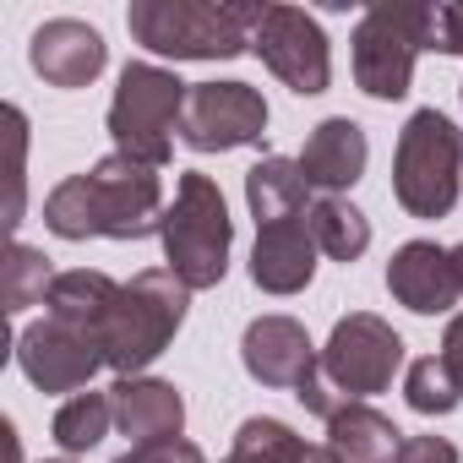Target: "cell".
<instances>
[{
    "label": "cell",
    "instance_id": "d6986e66",
    "mask_svg": "<svg viewBox=\"0 0 463 463\" xmlns=\"http://www.w3.org/2000/svg\"><path fill=\"white\" fill-rule=\"evenodd\" d=\"M327 447L338 463H392L398 447H403V430L371 409V403H349L344 414L327 420Z\"/></svg>",
    "mask_w": 463,
    "mask_h": 463
},
{
    "label": "cell",
    "instance_id": "8992f818",
    "mask_svg": "<svg viewBox=\"0 0 463 463\" xmlns=\"http://www.w3.org/2000/svg\"><path fill=\"white\" fill-rule=\"evenodd\" d=\"M458 169H463V137L441 109L409 115L398 153H392V196L409 218H447L458 202Z\"/></svg>",
    "mask_w": 463,
    "mask_h": 463
},
{
    "label": "cell",
    "instance_id": "2e32d148",
    "mask_svg": "<svg viewBox=\"0 0 463 463\" xmlns=\"http://www.w3.org/2000/svg\"><path fill=\"white\" fill-rule=\"evenodd\" d=\"M109 398H115V425L131 447L175 441L180 425H185V398L158 376H120L109 387Z\"/></svg>",
    "mask_w": 463,
    "mask_h": 463
},
{
    "label": "cell",
    "instance_id": "7a4b0ae2",
    "mask_svg": "<svg viewBox=\"0 0 463 463\" xmlns=\"http://www.w3.org/2000/svg\"><path fill=\"white\" fill-rule=\"evenodd\" d=\"M262 12L257 0H131L126 28L169 61H235L251 50Z\"/></svg>",
    "mask_w": 463,
    "mask_h": 463
},
{
    "label": "cell",
    "instance_id": "ba28073f",
    "mask_svg": "<svg viewBox=\"0 0 463 463\" xmlns=\"http://www.w3.org/2000/svg\"><path fill=\"white\" fill-rule=\"evenodd\" d=\"M398 371H403V338L382 317H371V311L344 317L333 327L327 349H322V376L349 403H365L371 392H387Z\"/></svg>",
    "mask_w": 463,
    "mask_h": 463
},
{
    "label": "cell",
    "instance_id": "f546056e",
    "mask_svg": "<svg viewBox=\"0 0 463 463\" xmlns=\"http://www.w3.org/2000/svg\"><path fill=\"white\" fill-rule=\"evenodd\" d=\"M441 360H447V371L458 376V387H463V311L447 322V338H441Z\"/></svg>",
    "mask_w": 463,
    "mask_h": 463
},
{
    "label": "cell",
    "instance_id": "6da1fadb",
    "mask_svg": "<svg viewBox=\"0 0 463 463\" xmlns=\"http://www.w3.org/2000/svg\"><path fill=\"white\" fill-rule=\"evenodd\" d=\"M164 185L158 169L109 153L99 158L88 175L61 180L44 196V223L61 241H88V235H109V241H142L164 229Z\"/></svg>",
    "mask_w": 463,
    "mask_h": 463
},
{
    "label": "cell",
    "instance_id": "3957f363",
    "mask_svg": "<svg viewBox=\"0 0 463 463\" xmlns=\"http://www.w3.org/2000/svg\"><path fill=\"white\" fill-rule=\"evenodd\" d=\"M185 306H191V289L169 268H147L131 284H120V300L109 306V317L99 327L104 365L120 376H142L169 349V338L180 333Z\"/></svg>",
    "mask_w": 463,
    "mask_h": 463
},
{
    "label": "cell",
    "instance_id": "ac0fdd59",
    "mask_svg": "<svg viewBox=\"0 0 463 463\" xmlns=\"http://www.w3.org/2000/svg\"><path fill=\"white\" fill-rule=\"evenodd\" d=\"M306 175H300V158H284V153H268L262 164H251L246 175V202H251V218L257 229L262 223H284V218H306L311 213V196H306Z\"/></svg>",
    "mask_w": 463,
    "mask_h": 463
},
{
    "label": "cell",
    "instance_id": "4dcf8cb0",
    "mask_svg": "<svg viewBox=\"0 0 463 463\" xmlns=\"http://www.w3.org/2000/svg\"><path fill=\"white\" fill-rule=\"evenodd\" d=\"M300 463H338V458H333V447H306Z\"/></svg>",
    "mask_w": 463,
    "mask_h": 463
},
{
    "label": "cell",
    "instance_id": "d6a6232c",
    "mask_svg": "<svg viewBox=\"0 0 463 463\" xmlns=\"http://www.w3.org/2000/svg\"><path fill=\"white\" fill-rule=\"evenodd\" d=\"M50 463H71V458H50Z\"/></svg>",
    "mask_w": 463,
    "mask_h": 463
},
{
    "label": "cell",
    "instance_id": "277c9868",
    "mask_svg": "<svg viewBox=\"0 0 463 463\" xmlns=\"http://www.w3.org/2000/svg\"><path fill=\"white\" fill-rule=\"evenodd\" d=\"M164 268L185 284V289H213L229 273V241H235V223H229L223 191L213 175L185 169L175 180V202L164 213Z\"/></svg>",
    "mask_w": 463,
    "mask_h": 463
},
{
    "label": "cell",
    "instance_id": "8fae6325",
    "mask_svg": "<svg viewBox=\"0 0 463 463\" xmlns=\"http://www.w3.org/2000/svg\"><path fill=\"white\" fill-rule=\"evenodd\" d=\"M17 365H23V376H28L39 392H71V398H77V392L93 382V371L104 365V349H99L93 333L44 317V322L23 327V338H17Z\"/></svg>",
    "mask_w": 463,
    "mask_h": 463
},
{
    "label": "cell",
    "instance_id": "603a6c76",
    "mask_svg": "<svg viewBox=\"0 0 463 463\" xmlns=\"http://www.w3.org/2000/svg\"><path fill=\"white\" fill-rule=\"evenodd\" d=\"M306 458V441L284 425V420H246L235 430V447H229V463H300Z\"/></svg>",
    "mask_w": 463,
    "mask_h": 463
},
{
    "label": "cell",
    "instance_id": "f1b7e54d",
    "mask_svg": "<svg viewBox=\"0 0 463 463\" xmlns=\"http://www.w3.org/2000/svg\"><path fill=\"white\" fill-rule=\"evenodd\" d=\"M392 463H458V447L447 436H403Z\"/></svg>",
    "mask_w": 463,
    "mask_h": 463
},
{
    "label": "cell",
    "instance_id": "9c48e42d",
    "mask_svg": "<svg viewBox=\"0 0 463 463\" xmlns=\"http://www.w3.org/2000/svg\"><path fill=\"white\" fill-rule=\"evenodd\" d=\"M251 50L262 55V66L300 99H317L327 93L333 82V50H327V33L311 12L300 6H268L262 23H257V39Z\"/></svg>",
    "mask_w": 463,
    "mask_h": 463
},
{
    "label": "cell",
    "instance_id": "1f68e13d",
    "mask_svg": "<svg viewBox=\"0 0 463 463\" xmlns=\"http://www.w3.org/2000/svg\"><path fill=\"white\" fill-rule=\"evenodd\" d=\"M452 273H458V289H463V246H452Z\"/></svg>",
    "mask_w": 463,
    "mask_h": 463
},
{
    "label": "cell",
    "instance_id": "44dd1931",
    "mask_svg": "<svg viewBox=\"0 0 463 463\" xmlns=\"http://www.w3.org/2000/svg\"><path fill=\"white\" fill-rule=\"evenodd\" d=\"M306 223H311L317 251L333 257V262H360L365 246H371V223H365V213H360L354 202H344V196H317L311 213H306Z\"/></svg>",
    "mask_w": 463,
    "mask_h": 463
},
{
    "label": "cell",
    "instance_id": "9a60e30c",
    "mask_svg": "<svg viewBox=\"0 0 463 463\" xmlns=\"http://www.w3.org/2000/svg\"><path fill=\"white\" fill-rule=\"evenodd\" d=\"M317 273V241L306 218L262 223L257 229V251H251V284L268 295H300Z\"/></svg>",
    "mask_w": 463,
    "mask_h": 463
},
{
    "label": "cell",
    "instance_id": "83f0119b",
    "mask_svg": "<svg viewBox=\"0 0 463 463\" xmlns=\"http://www.w3.org/2000/svg\"><path fill=\"white\" fill-rule=\"evenodd\" d=\"M115 463H207V458H202V447H191L185 436H175V441H147V447H131V452H120Z\"/></svg>",
    "mask_w": 463,
    "mask_h": 463
},
{
    "label": "cell",
    "instance_id": "d4e9b609",
    "mask_svg": "<svg viewBox=\"0 0 463 463\" xmlns=\"http://www.w3.org/2000/svg\"><path fill=\"white\" fill-rule=\"evenodd\" d=\"M403 398H409L414 414H452L463 403V387H458V376L447 371L441 354H425L403 371Z\"/></svg>",
    "mask_w": 463,
    "mask_h": 463
},
{
    "label": "cell",
    "instance_id": "30bf717a",
    "mask_svg": "<svg viewBox=\"0 0 463 463\" xmlns=\"http://www.w3.org/2000/svg\"><path fill=\"white\" fill-rule=\"evenodd\" d=\"M262 131H268V99L251 82H191L180 115V142L191 153H229L262 142Z\"/></svg>",
    "mask_w": 463,
    "mask_h": 463
},
{
    "label": "cell",
    "instance_id": "cb8c5ba5",
    "mask_svg": "<svg viewBox=\"0 0 463 463\" xmlns=\"http://www.w3.org/2000/svg\"><path fill=\"white\" fill-rule=\"evenodd\" d=\"M61 273H50V257L33 251V246H12V262H6V279H0V300H6V311H28V306H44L50 289H55Z\"/></svg>",
    "mask_w": 463,
    "mask_h": 463
},
{
    "label": "cell",
    "instance_id": "484cf974",
    "mask_svg": "<svg viewBox=\"0 0 463 463\" xmlns=\"http://www.w3.org/2000/svg\"><path fill=\"white\" fill-rule=\"evenodd\" d=\"M430 50L463 55V0H436L430 6Z\"/></svg>",
    "mask_w": 463,
    "mask_h": 463
},
{
    "label": "cell",
    "instance_id": "ffe728a7",
    "mask_svg": "<svg viewBox=\"0 0 463 463\" xmlns=\"http://www.w3.org/2000/svg\"><path fill=\"white\" fill-rule=\"evenodd\" d=\"M115 300H120V284H115L109 273L77 268V273H61V279H55V289H50V300H44V317L66 322V327H82V333L99 338V327H104V317H109Z\"/></svg>",
    "mask_w": 463,
    "mask_h": 463
},
{
    "label": "cell",
    "instance_id": "5bb4252c",
    "mask_svg": "<svg viewBox=\"0 0 463 463\" xmlns=\"http://www.w3.org/2000/svg\"><path fill=\"white\" fill-rule=\"evenodd\" d=\"M28 61L50 88H88L104 71V39H99V28H88L77 17H55L33 33Z\"/></svg>",
    "mask_w": 463,
    "mask_h": 463
},
{
    "label": "cell",
    "instance_id": "e0dca14e",
    "mask_svg": "<svg viewBox=\"0 0 463 463\" xmlns=\"http://www.w3.org/2000/svg\"><path fill=\"white\" fill-rule=\"evenodd\" d=\"M365 158H371L365 131H360L349 115H333V120H322V126L306 137L300 175H306V185H317V191L338 196V191H349V185L365 175Z\"/></svg>",
    "mask_w": 463,
    "mask_h": 463
},
{
    "label": "cell",
    "instance_id": "4316f807",
    "mask_svg": "<svg viewBox=\"0 0 463 463\" xmlns=\"http://www.w3.org/2000/svg\"><path fill=\"white\" fill-rule=\"evenodd\" d=\"M295 398H300V403H306V414H317V420H333V414H344V409H349V398L322 376V365L295 387Z\"/></svg>",
    "mask_w": 463,
    "mask_h": 463
},
{
    "label": "cell",
    "instance_id": "5b68a950",
    "mask_svg": "<svg viewBox=\"0 0 463 463\" xmlns=\"http://www.w3.org/2000/svg\"><path fill=\"white\" fill-rule=\"evenodd\" d=\"M185 82L153 61H131L120 71V88L109 99V137H115V153L147 164V169H164L169 164V137L180 131V115H185Z\"/></svg>",
    "mask_w": 463,
    "mask_h": 463
},
{
    "label": "cell",
    "instance_id": "7402d4cb",
    "mask_svg": "<svg viewBox=\"0 0 463 463\" xmlns=\"http://www.w3.org/2000/svg\"><path fill=\"white\" fill-rule=\"evenodd\" d=\"M109 425H115V398H109V392H77V398H66V403L55 409L50 436H55V447L71 458V452H93V447L109 436Z\"/></svg>",
    "mask_w": 463,
    "mask_h": 463
},
{
    "label": "cell",
    "instance_id": "52a82bcc",
    "mask_svg": "<svg viewBox=\"0 0 463 463\" xmlns=\"http://www.w3.org/2000/svg\"><path fill=\"white\" fill-rule=\"evenodd\" d=\"M349 44H354V82L371 99H403L420 50H430V6L425 0H376L354 23Z\"/></svg>",
    "mask_w": 463,
    "mask_h": 463
},
{
    "label": "cell",
    "instance_id": "4fadbf2b",
    "mask_svg": "<svg viewBox=\"0 0 463 463\" xmlns=\"http://www.w3.org/2000/svg\"><path fill=\"white\" fill-rule=\"evenodd\" d=\"M241 360H246L251 382H262V387H300L322 365L295 317H257L241 338Z\"/></svg>",
    "mask_w": 463,
    "mask_h": 463
},
{
    "label": "cell",
    "instance_id": "7c38bea8",
    "mask_svg": "<svg viewBox=\"0 0 463 463\" xmlns=\"http://www.w3.org/2000/svg\"><path fill=\"white\" fill-rule=\"evenodd\" d=\"M387 289L398 306H409L414 317H441L463 300L458 273H452V251H441L436 241H409L392 251L387 262Z\"/></svg>",
    "mask_w": 463,
    "mask_h": 463
}]
</instances>
